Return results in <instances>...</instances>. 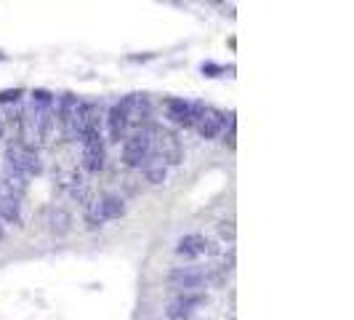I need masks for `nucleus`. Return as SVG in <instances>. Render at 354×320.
Listing matches in <instances>:
<instances>
[{
    "mask_svg": "<svg viewBox=\"0 0 354 320\" xmlns=\"http://www.w3.org/2000/svg\"><path fill=\"white\" fill-rule=\"evenodd\" d=\"M106 123H109V139H112V142H120V139H125V128H128V123H125L123 109H120L118 105L109 109Z\"/></svg>",
    "mask_w": 354,
    "mask_h": 320,
    "instance_id": "obj_14",
    "label": "nucleus"
},
{
    "mask_svg": "<svg viewBox=\"0 0 354 320\" xmlns=\"http://www.w3.org/2000/svg\"><path fill=\"white\" fill-rule=\"evenodd\" d=\"M83 166L91 174L102 171V166H104V139H102L99 131L83 136Z\"/></svg>",
    "mask_w": 354,
    "mask_h": 320,
    "instance_id": "obj_8",
    "label": "nucleus"
},
{
    "mask_svg": "<svg viewBox=\"0 0 354 320\" xmlns=\"http://www.w3.org/2000/svg\"><path fill=\"white\" fill-rule=\"evenodd\" d=\"M149 144H152V155L165 163V166H176L184 158V150H181V142L174 131L162 128V125H149Z\"/></svg>",
    "mask_w": 354,
    "mask_h": 320,
    "instance_id": "obj_1",
    "label": "nucleus"
},
{
    "mask_svg": "<svg viewBox=\"0 0 354 320\" xmlns=\"http://www.w3.org/2000/svg\"><path fill=\"white\" fill-rule=\"evenodd\" d=\"M0 240H3V224H0Z\"/></svg>",
    "mask_w": 354,
    "mask_h": 320,
    "instance_id": "obj_21",
    "label": "nucleus"
},
{
    "mask_svg": "<svg viewBox=\"0 0 354 320\" xmlns=\"http://www.w3.org/2000/svg\"><path fill=\"white\" fill-rule=\"evenodd\" d=\"M48 224H51L53 235H67V232L72 230V216L64 211V208H53Z\"/></svg>",
    "mask_w": 354,
    "mask_h": 320,
    "instance_id": "obj_15",
    "label": "nucleus"
},
{
    "mask_svg": "<svg viewBox=\"0 0 354 320\" xmlns=\"http://www.w3.org/2000/svg\"><path fill=\"white\" fill-rule=\"evenodd\" d=\"M176 254L178 256H184V259H200V256L211 254V243H208L205 235L192 232V235H184V238L176 243Z\"/></svg>",
    "mask_w": 354,
    "mask_h": 320,
    "instance_id": "obj_10",
    "label": "nucleus"
},
{
    "mask_svg": "<svg viewBox=\"0 0 354 320\" xmlns=\"http://www.w3.org/2000/svg\"><path fill=\"white\" fill-rule=\"evenodd\" d=\"M218 235H221V238H224V240H227V238H234V222H232V219H224V222H221V224H218Z\"/></svg>",
    "mask_w": 354,
    "mask_h": 320,
    "instance_id": "obj_18",
    "label": "nucleus"
},
{
    "mask_svg": "<svg viewBox=\"0 0 354 320\" xmlns=\"http://www.w3.org/2000/svg\"><path fill=\"white\" fill-rule=\"evenodd\" d=\"M168 320H197L195 315H171Z\"/></svg>",
    "mask_w": 354,
    "mask_h": 320,
    "instance_id": "obj_20",
    "label": "nucleus"
},
{
    "mask_svg": "<svg viewBox=\"0 0 354 320\" xmlns=\"http://www.w3.org/2000/svg\"><path fill=\"white\" fill-rule=\"evenodd\" d=\"M6 163H8V171H14L19 177L30 179L40 174V160H37V152L24 147V144H11L6 150Z\"/></svg>",
    "mask_w": 354,
    "mask_h": 320,
    "instance_id": "obj_2",
    "label": "nucleus"
},
{
    "mask_svg": "<svg viewBox=\"0 0 354 320\" xmlns=\"http://www.w3.org/2000/svg\"><path fill=\"white\" fill-rule=\"evenodd\" d=\"M205 302V296L203 294H181L176 302L171 304V310H168V318L171 315H192L195 312V307Z\"/></svg>",
    "mask_w": 354,
    "mask_h": 320,
    "instance_id": "obj_13",
    "label": "nucleus"
},
{
    "mask_svg": "<svg viewBox=\"0 0 354 320\" xmlns=\"http://www.w3.org/2000/svg\"><path fill=\"white\" fill-rule=\"evenodd\" d=\"M168 283L181 294H200V288L208 285L205 283V269H200V267H176L168 275Z\"/></svg>",
    "mask_w": 354,
    "mask_h": 320,
    "instance_id": "obj_6",
    "label": "nucleus"
},
{
    "mask_svg": "<svg viewBox=\"0 0 354 320\" xmlns=\"http://www.w3.org/2000/svg\"><path fill=\"white\" fill-rule=\"evenodd\" d=\"M123 155L128 166H144L147 160L152 158V144H149V131L139 128L133 131L123 144Z\"/></svg>",
    "mask_w": 354,
    "mask_h": 320,
    "instance_id": "obj_5",
    "label": "nucleus"
},
{
    "mask_svg": "<svg viewBox=\"0 0 354 320\" xmlns=\"http://www.w3.org/2000/svg\"><path fill=\"white\" fill-rule=\"evenodd\" d=\"M125 213V206L120 197L115 195H104L99 197L96 203H91V211H88V222L96 227L99 222H106V219H120Z\"/></svg>",
    "mask_w": 354,
    "mask_h": 320,
    "instance_id": "obj_7",
    "label": "nucleus"
},
{
    "mask_svg": "<svg viewBox=\"0 0 354 320\" xmlns=\"http://www.w3.org/2000/svg\"><path fill=\"white\" fill-rule=\"evenodd\" d=\"M0 219H6L11 224H21V203L19 200H0Z\"/></svg>",
    "mask_w": 354,
    "mask_h": 320,
    "instance_id": "obj_17",
    "label": "nucleus"
},
{
    "mask_svg": "<svg viewBox=\"0 0 354 320\" xmlns=\"http://www.w3.org/2000/svg\"><path fill=\"white\" fill-rule=\"evenodd\" d=\"M168 118L178 125H192L195 115H192V105L184 99H168Z\"/></svg>",
    "mask_w": 354,
    "mask_h": 320,
    "instance_id": "obj_12",
    "label": "nucleus"
},
{
    "mask_svg": "<svg viewBox=\"0 0 354 320\" xmlns=\"http://www.w3.org/2000/svg\"><path fill=\"white\" fill-rule=\"evenodd\" d=\"M118 107L123 109L125 123H128V125H136V128H142V125L147 123V118H149V102H147V96H142V94L125 96V99Z\"/></svg>",
    "mask_w": 354,
    "mask_h": 320,
    "instance_id": "obj_9",
    "label": "nucleus"
},
{
    "mask_svg": "<svg viewBox=\"0 0 354 320\" xmlns=\"http://www.w3.org/2000/svg\"><path fill=\"white\" fill-rule=\"evenodd\" d=\"M27 193V179L14 174V171H6L0 177V200H19Z\"/></svg>",
    "mask_w": 354,
    "mask_h": 320,
    "instance_id": "obj_11",
    "label": "nucleus"
},
{
    "mask_svg": "<svg viewBox=\"0 0 354 320\" xmlns=\"http://www.w3.org/2000/svg\"><path fill=\"white\" fill-rule=\"evenodd\" d=\"M19 91H0V102H17Z\"/></svg>",
    "mask_w": 354,
    "mask_h": 320,
    "instance_id": "obj_19",
    "label": "nucleus"
},
{
    "mask_svg": "<svg viewBox=\"0 0 354 320\" xmlns=\"http://www.w3.org/2000/svg\"><path fill=\"white\" fill-rule=\"evenodd\" d=\"M192 115H195V128L200 131V136H205V139H216L221 131H224V125H227V115L221 112V109H216V107H205V105H192Z\"/></svg>",
    "mask_w": 354,
    "mask_h": 320,
    "instance_id": "obj_3",
    "label": "nucleus"
},
{
    "mask_svg": "<svg viewBox=\"0 0 354 320\" xmlns=\"http://www.w3.org/2000/svg\"><path fill=\"white\" fill-rule=\"evenodd\" d=\"M80 107H83V102H77V96H72V94H64L62 102H59V121H62V128H64L67 139H80L83 136Z\"/></svg>",
    "mask_w": 354,
    "mask_h": 320,
    "instance_id": "obj_4",
    "label": "nucleus"
},
{
    "mask_svg": "<svg viewBox=\"0 0 354 320\" xmlns=\"http://www.w3.org/2000/svg\"><path fill=\"white\" fill-rule=\"evenodd\" d=\"M142 168H144V174H147V179H149L152 184H162V181H165V163H160L155 155L147 160Z\"/></svg>",
    "mask_w": 354,
    "mask_h": 320,
    "instance_id": "obj_16",
    "label": "nucleus"
}]
</instances>
